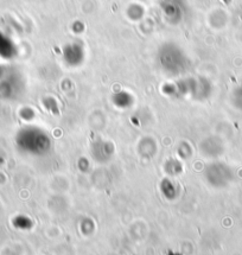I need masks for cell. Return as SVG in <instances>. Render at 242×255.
<instances>
[]
</instances>
